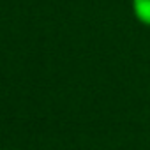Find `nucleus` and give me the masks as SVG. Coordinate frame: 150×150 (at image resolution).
<instances>
[{"label": "nucleus", "mask_w": 150, "mask_h": 150, "mask_svg": "<svg viewBox=\"0 0 150 150\" xmlns=\"http://www.w3.org/2000/svg\"><path fill=\"white\" fill-rule=\"evenodd\" d=\"M134 16L143 23L150 27V0H132Z\"/></svg>", "instance_id": "obj_1"}]
</instances>
